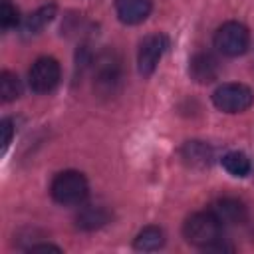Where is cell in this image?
<instances>
[{
	"label": "cell",
	"mask_w": 254,
	"mask_h": 254,
	"mask_svg": "<svg viewBox=\"0 0 254 254\" xmlns=\"http://www.w3.org/2000/svg\"><path fill=\"white\" fill-rule=\"evenodd\" d=\"M208 210L214 214V218L222 226L242 224L246 220V206H244V202L238 200V198H232V196H224V198L214 200Z\"/></svg>",
	"instance_id": "8"
},
{
	"label": "cell",
	"mask_w": 254,
	"mask_h": 254,
	"mask_svg": "<svg viewBox=\"0 0 254 254\" xmlns=\"http://www.w3.org/2000/svg\"><path fill=\"white\" fill-rule=\"evenodd\" d=\"M254 101L252 89L244 83H222L212 93V103L224 113H242Z\"/></svg>",
	"instance_id": "5"
},
{
	"label": "cell",
	"mask_w": 254,
	"mask_h": 254,
	"mask_svg": "<svg viewBox=\"0 0 254 254\" xmlns=\"http://www.w3.org/2000/svg\"><path fill=\"white\" fill-rule=\"evenodd\" d=\"M181 159L192 169H204V167H210L214 159V151L210 145L202 141H187L181 147Z\"/></svg>",
	"instance_id": "11"
},
{
	"label": "cell",
	"mask_w": 254,
	"mask_h": 254,
	"mask_svg": "<svg viewBox=\"0 0 254 254\" xmlns=\"http://www.w3.org/2000/svg\"><path fill=\"white\" fill-rule=\"evenodd\" d=\"M56 16V4H46L42 8H38L36 12H32L24 24H22V34L24 36H36L40 34Z\"/></svg>",
	"instance_id": "13"
},
{
	"label": "cell",
	"mask_w": 254,
	"mask_h": 254,
	"mask_svg": "<svg viewBox=\"0 0 254 254\" xmlns=\"http://www.w3.org/2000/svg\"><path fill=\"white\" fill-rule=\"evenodd\" d=\"M109 222V212L103 206H83L75 214V226L79 230H97Z\"/></svg>",
	"instance_id": "12"
},
{
	"label": "cell",
	"mask_w": 254,
	"mask_h": 254,
	"mask_svg": "<svg viewBox=\"0 0 254 254\" xmlns=\"http://www.w3.org/2000/svg\"><path fill=\"white\" fill-rule=\"evenodd\" d=\"M250 46V34L240 22H226L214 34V48L228 58L242 56Z\"/></svg>",
	"instance_id": "4"
},
{
	"label": "cell",
	"mask_w": 254,
	"mask_h": 254,
	"mask_svg": "<svg viewBox=\"0 0 254 254\" xmlns=\"http://www.w3.org/2000/svg\"><path fill=\"white\" fill-rule=\"evenodd\" d=\"M153 2L151 0H115V12L117 18L123 24H139L151 14Z\"/></svg>",
	"instance_id": "10"
},
{
	"label": "cell",
	"mask_w": 254,
	"mask_h": 254,
	"mask_svg": "<svg viewBox=\"0 0 254 254\" xmlns=\"http://www.w3.org/2000/svg\"><path fill=\"white\" fill-rule=\"evenodd\" d=\"M165 244V232L159 226H145L133 240L135 250L141 252H151V250H159Z\"/></svg>",
	"instance_id": "14"
},
{
	"label": "cell",
	"mask_w": 254,
	"mask_h": 254,
	"mask_svg": "<svg viewBox=\"0 0 254 254\" xmlns=\"http://www.w3.org/2000/svg\"><path fill=\"white\" fill-rule=\"evenodd\" d=\"M30 252H36V250H54V252H60V246H54V244H30L28 246Z\"/></svg>",
	"instance_id": "19"
},
{
	"label": "cell",
	"mask_w": 254,
	"mask_h": 254,
	"mask_svg": "<svg viewBox=\"0 0 254 254\" xmlns=\"http://www.w3.org/2000/svg\"><path fill=\"white\" fill-rule=\"evenodd\" d=\"M222 167H224V171H226L228 175H232V177H246V175H250V171H252L250 159H248L244 153H240V151H230V153H226V155L222 157Z\"/></svg>",
	"instance_id": "15"
},
{
	"label": "cell",
	"mask_w": 254,
	"mask_h": 254,
	"mask_svg": "<svg viewBox=\"0 0 254 254\" xmlns=\"http://www.w3.org/2000/svg\"><path fill=\"white\" fill-rule=\"evenodd\" d=\"M0 129H2V147L6 149L12 141V135H14V125H12V119H2L0 123Z\"/></svg>",
	"instance_id": "18"
},
{
	"label": "cell",
	"mask_w": 254,
	"mask_h": 254,
	"mask_svg": "<svg viewBox=\"0 0 254 254\" xmlns=\"http://www.w3.org/2000/svg\"><path fill=\"white\" fill-rule=\"evenodd\" d=\"M18 22H20L18 8L10 0H2L0 2V26L4 30H10V28L18 26Z\"/></svg>",
	"instance_id": "17"
},
{
	"label": "cell",
	"mask_w": 254,
	"mask_h": 254,
	"mask_svg": "<svg viewBox=\"0 0 254 254\" xmlns=\"http://www.w3.org/2000/svg\"><path fill=\"white\" fill-rule=\"evenodd\" d=\"M123 65L121 58L113 50L101 52L93 62V87L101 95H113L121 83Z\"/></svg>",
	"instance_id": "3"
},
{
	"label": "cell",
	"mask_w": 254,
	"mask_h": 254,
	"mask_svg": "<svg viewBox=\"0 0 254 254\" xmlns=\"http://www.w3.org/2000/svg\"><path fill=\"white\" fill-rule=\"evenodd\" d=\"M167 50H169V38L165 34H151V36L143 38V42L139 44V52H137L139 73L143 77L153 75V71L157 69V65Z\"/></svg>",
	"instance_id": "7"
},
{
	"label": "cell",
	"mask_w": 254,
	"mask_h": 254,
	"mask_svg": "<svg viewBox=\"0 0 254 254\" xmlns=\"http://www.w3.org/2000/svg\"><path fill=\"white\" fill-rule=\"evenodd\" d=\"M220 64L208 52H198L189 62V73L196 83H210L218 77Z\"/></svg>",
	"instance_id": "9"
},
{
	"label": "cell",
	"mask_w": 254,
	"mask_h": 254,
	"mask_svg": "<svg viewBox=\"0 0 254 254\" xmlns=\"http://www.w3.org/2000/svg\"><path fill=\"white\" fill-rule=\"evenodd\" d=\"M22 93V83L18 79L16 73L12 71H2L0 75V95H2V101H14L18 99Z\"/></svg>",
	"instance_id": "16"
},
{
	"label": "cell",
	"mask_w": 254,
	"mask_h": 254,
	"mask_svg": "<svg viewBox=\"0 0 254 254\" xmlns=\"http://www.w3.org/2000/svg\"><path fill=\"white\" fill-rule=\"evenodd\" d=\"M60 77H62V67H60L58 60L48 58V56L38 58L28 71V83H30L32 91H36V93L54 91L60 83Z\"/></svg>",
	"instance_id": "6"
},
{
	"label": "cell",
	"mask_w": 254,
	"mask_h": 254,
	"mask_svg": "<svg viewBox=\"0 0 254 254\" xmlns=\"http://www.w3.org/2000/svg\"><path fill=\"white\" fill-rule=\"evenodd\" d=\"M220 230H222V224L214 218V214L210 210L194 212L183 224V234H185L187 242L192 246H198L202 250L220 238Z\"/></svg>",
	"instance_id": "2"
},
{
	"label": "cell",
	"mask_w": 254,
	"mask_h": 254,
	"mask_svg": "<svg viewBox=\"0 0 254 254\" xmlns=\"http://www.w3.org/2000/svg\"><path fill=\"white\" fill-rule=\"evenodd\" d=\"M89 192L87 179L79 171H62L54 177L50 185V194L58 204L75 206L85 200Z\"/></svg>",
	"instance_id": "1"
}]
</instances>
